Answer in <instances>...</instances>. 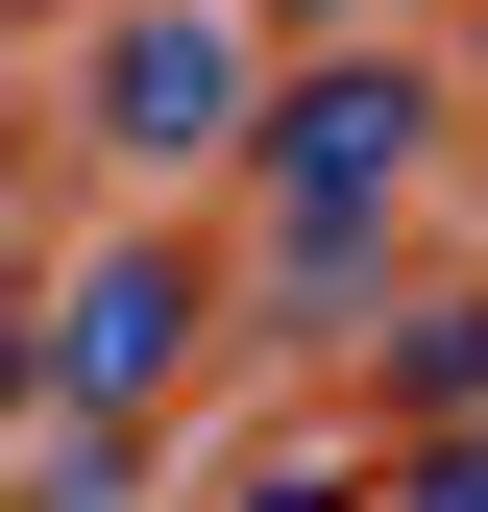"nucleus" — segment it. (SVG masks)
Instances as JSON below:
<instances>
[{
    "mask_svg": "<svg viewBox=\"0 0 488 512\" xmlns=\"http://www.w3.org/2000/svg\"><path fill=\"white\" fill-rule=\"evenodd\" d=\"M244 171H269V317H366L391 293V196L440 171V98L391 49H342V74L244 98Z\"/></svg>",
    "mask_w": 488,
    "mask_h": 512,
    "instance_id": "obj_1",
    "label": "nucleus"
},
{
    "mask_svg": "<svg viewBox=\"0 0 488 512\" xmlns=\"http://www.w3.org/2000/svg\"><path fill=\"white\" fill-rule=\"evenodd\" d=\"M244 98H269V74H244L220 0H122V25L74 49V122H98L122 171H244Z\"/></svg>",
    "mask_w": 488,
    "mask_h": 512,
    "instance_id": "obj_2",
    "label": "nucleus"
},
{
    "mask_svg": "<svg viewBox=\"0 0 488 512\" xmlns=\"http://www.w3.org/2000/svg\"><path fill=\"white\" fill-rule=\"evenodd\" d=\"M196 244H98L74 269V317H49V366H74V415H171V366H196Z\"/></svg>",
    "mask_w": 488,
    "mask_h": 512,
    "instance_id": "obj_3",
    "label": "nucleus"
}]
</instances>
